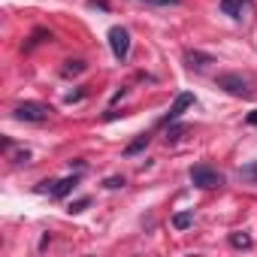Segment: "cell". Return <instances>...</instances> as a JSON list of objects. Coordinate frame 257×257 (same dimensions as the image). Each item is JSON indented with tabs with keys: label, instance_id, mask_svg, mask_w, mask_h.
Instances as JSON below:
<instances>
[{
	"label": "cell",
	"instance_id": "obj_2",
	"mask_svg": "<svg viewBox=\"0 0 257 257\" xmlns=\"http://www.w3.org/2000/svg\"><path fill=\"white\" fill-rule=\"evenodd\" d=\"M19 121H31V124H43V121H49V115H52V109L46 106V103H37V100H25V103H19L16 106V112H13Z\"/></svg>",
	"mask_w": 257,
	"mask_h": 257
},
{
	"label": "cell",
	"instance_id": "obj_8",
	"mask_svg": "<svg viewBox=\"0 0 257 257\" xmlns=\"http://www.w3.org/2000/svg\"><path fill=\"white\" fill-rule=\"evenodd\" d=\"M245 7H248L245 0H221V13L230 16V19H242V10Z\"/></svg>",
	"mask_w": 257,
	"mask_h": 257
},
{
	"label": "cell",
	"instance_id": "obj_19",
	"mask_svg": "<svg viewBox=\"0 0 257 257\" xmlns=\"http://www.w3.org/2000/svg\"><path fill=\"white\" fill-rule=\"evenodd\" d=\"M85 97V91H73V94H67V103H79Z\"/></svg>",
	"mask_w": 257,
	"mask_h": 257
},
{
	"label": "cell",
	"instance_id": "obj_14",
	"mask_svg": "<svg viewBox=\"0 0 257 257\" xmlns=\"http://www.w3.org/2000/svg\"><path fill=\"white\" fill-rule=\"evenodd\" d=\"M103 188L118 191V188H124V179H121V176H112V179H106V182H103Z\"/></svg>",
	"mask_w": 257,
	"mask_h": 257
},
{
	"label": "cell",
	"instance_id": "obj_21",
	"mask_svg": "<svg viewBox=\"0 0 257 257\" xmlns=\"http://www.w3.org/2000/svg\"><path fill=\"white\" fill-rule=\"evenodd\" d=\"M248 124H251V127H257V109H254V112L248 115Z\"/></svg>",
	"mask_w": 257,
	"mask_h": 257
},
{
	"label": "cell",
	"instance_id": "obj_15",
	"mask_svg": "<svg viewBox=\"0 0 257 257\" xmlns=\"http://www.w3.org/2000/svg\"><path fill=\"white\" fill-rule=\"evenodd\" d=\"M55 185H58L55 179H46V182H40V185H37V194H46V191L52 194V191H55Z\"/></svg>",
	"mask_w": 257,
	"mask_h": 257
},
{
	"label": "cell",
	"instance_id": "obj_20",
	"mask_svg": "<svg viewBox=\"0 0 257 257\" xmlns=\"http://www.w3.org/2000/svg\"><path fill=\"white\" fill-rule=\"evenodd\" d=\"M91 7H100V10H109V0H88Z\"/></svg>",
	"mask_w": 257,
	"mask_h": 257
},
{
	"label": "cell",
	"instance_id": "obj_4",
	"mask_svg": "<svg viewBox=\"0 0 257 257\" xmlns=\"http://www.w3.org/2000/svg\"><path fill=\"white\" fill-rule=\"evenodd\" d=\"M109 49H112V55L118 61H124L127 52H131V34H127L124 28H112L109 31Z\"/></svg>",
	"mask_w": 257,
	"mask_h": 257
},
{
	"label": "cell",
	"instance_id": "obj_9",
	"mask_svg": "<svg viewBox=\"0 0 257 257\" xmlns=\"http://www.w3.org/2000/svg\"><path fill=\"white\" fill-rule=\"evenodd\" d=\"M149 140H152L149 134H140V137H137V140H134L131 146H127V149H124V155H127V158H134V155H140V152H143V149L149 146Z\"/></svg>",
	"mask_w": 257,
	"mask_h": 257
},
{
	"label": "cell",
	"instance_id": "obj_1",
	"mask_svg": "<svg viewBox=\"0 0 257 257\" xmlns=\"http://www.w3.org/2000/svg\"><path fill=\"white\" fill-rule=\"evenodd\" d=\"M215 82H218V88H224L227 94H233V97H242V100H248V97L254 94V88H251V79H248V76H242V73H221Z\"/></svg>",
	"mask_w": 257,
	"mask_h": 257
},
{
	"label": "cell",
	"instance_id": "obj_3",
	"mask_svg": "<svg viewBox=\"0 0 257 257\" xmlns=\"http://www.w3.org/2000/svg\"><path fill=\"white\" fill-rule=\"evenodd\" d=\"M191 182L197 185V188H203V191H215V188H221L224 185V176L218 173V170H212V167H206V164H200V167H191Z\"/></svg>",
	"mask_w": 257,
	"mask_h": 257
},
{
	"label": "cell",
	"instance_id": "obj_6",
	"mask_svg": "<svg viewBox=\"0 0 257 257\" xmlns=\"http://www.w3.org/2000/svg\"><path fill=\"white\" fill-rule=\"evenodd\" d=\"M185 64H188L191 70H206L209 64H215V58H212V55H206V52H197V49H194V52H188V55H185Z\"/></svg>",
	"mask_w": 257,
	"mask_h": 257
},
{
	"label": "cell",
	"instance_id": "obj_13",
	"mask_svg": "<svg viewBox=\"0 0 257 257\" xmlns=\"http://www.w3.org/2000/svg\"><path fill=\"white\" fill-rule=\"evenodd\" d=\"M185 134H188V127H185V124H179V127H170V134H167V143H179Z\"/></svg>",
	"mask_w": 257,
	"mask_h": 257
},
{
	"label": "cell",
	"instance_id": "obj_17",
	"mask_svg": "<svg viewBox=\"0 0 257 257\" xmlns=\"http://www.w3.org/2000/svg\"><path fill=\"white\" fill-rule=\"evenodd\" d=\"M88 203H91V200H88V197H82V200L70 203V212H85V209H88Z\"/></svg>",
	"mask_w": 257,
	"mask_h": 257
},
{
	"label": "cell",
	"instance_id": "obj_12",
	"mask_svg": "<svg viewBox=\"0 0 257 257\" xmlns=\"http://www.w3.org/2000/svg\"><path fill=\"white\" fill-rule=\"evenodd\" d=\"M61 73H64L67 79H70V76H79V73H85V61H67Z\"/></svg>",
	"mask_w": 257,
	"mask_h": 257
},
{
	"label": "cell",
	"instance_id": "obj_16",
	"mask_svg": "<svg viewBox=\"0 0 257 257\" xmlns=\"http://www.w3.org/2000/svg\"><path fill=\"white\" fill-rule=\"evenodd\" d=\"M143 4H152V7H179L182 0H143Z\"/></svg>",
	"mask_w": 257,
	"mask_h": 257
},
{
	"label": "cell",
	"instance_id": "obj_18",
	"mask_svg": "<svg viewBox=\"0 0 257 257\" xmlns=\"http://www.w3.org/2000/svg\"><path fill=\"white\" fill-rule=\"evenodd\" d=\"M239 176H242V179H254V182H257V164H251V167H245V170H242Z\"/></svg>",
	"mask_w": 257,
	"mask_h": 257
},
{
	"label": "cell",
	"instance_id": "obj_5",
	"mask_svg": "<svg viewBox=\"0 0 257 257\" xmlns=\"http://www.w3.org/2000/svg\"><path fill=\"white\" fill-rule=\"evenodd\" d=\"M191 106H194V94H191V91H182V94L173 100L170 112L161 118V124H173V121H176V118H182V115H185V109H191Z\"/></svg>",
	"mask_w": 257,
	"mask_h": 257
},
{
	"label": "cell",
	"instance_id": "obj_7",
	"mask_svg": "<svg viewBox=\"0 0 257 257\" xmlns=\"http://www.w3.org/2000/svg\"><path fill=\"white\" fill-rule=\"evenodd\" d=\"M76 185H79V176H67V179H61V182L55 185L52 197H55V200H64V197H67V194H70V191H73Z\"/></svg>",
	"mask_w": 257,
	"mask_h": 257
},
{
	"label": "cell",
	"instance_id": "obj_10",
	"mask_svg": "<svg viewBox=\"0 0 257 257\" xmlns=\"http://www.w3.org/2000/svg\"><path fill=\"white\" fill-rule=\"evenodd\" d=\"M191 224H194V215H191V212H176V215H173V227H176V230H188Z\"/></svg>",
	"mask_w": 257,
	"mask_h": 257
},
{
	"label": "cell",
	"instance_id": "obj_11",
	"mask_svg": "<svg viewBox=\"0 0 257 257\" xmlns=\"http://www.w3.org/2000/svg\"><path fill=\"white\" fill-rule=\"evenodd\" d=\"M230 245H233V248H251L254 242H251V236H248V233H242V230H239V233H230Z\"/></svg>",
	"mask_w": 257,
	"mask_h": 257
}]
</instances>
